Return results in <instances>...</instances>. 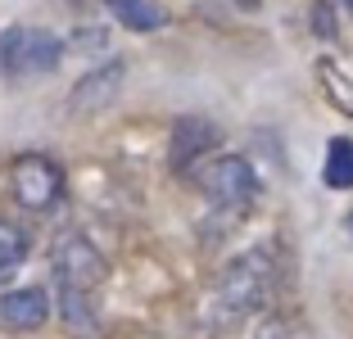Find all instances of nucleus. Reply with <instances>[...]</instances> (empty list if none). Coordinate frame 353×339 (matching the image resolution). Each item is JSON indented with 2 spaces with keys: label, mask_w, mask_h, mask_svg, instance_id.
Returning a JSON list of instances; mask_svg holds the SVG:
<instances>
[{
  "label": "nucleus",
  "mask_w": 353,
  "mask_h": 339,
  "mask_svg": "<svg viewBox=\"0 0 353 339\" xmlns=\"http://www.w3.org/2000/svg\"><path fill=\"white\" fill-rule=\"evenodd\" d=\"M50 263H54V303H59L63 326L77 339H95L100 335V289L109 280L104 254L86 236L68 231L54 240Z\"/></svg>",
  "instance_id": "1"
},
{
  "label": "nucleus",
  "mask_w": 353,
  "mask_h": 339,
  "mask_svg": "<svg viewBox=\"0 0 353 339\" xmlns=\"http://www.w3.org/2000/svg\"><path fill=\"white\" fill-rule=\"evenodd\" d=\"M276 249L272 245H254L240 258H231L222 267L213 298H208V326L213 330H236L240 321H250L254 312H263L276 294Z\"/></svg>",
  "instance_id": "2"
},
{
  "label": "nucleus",
  "mask_w": 353,
  "mask_h": 339,
  "mask_svg": "<svg viewBox=\"0 0 353 339\" xmlns=\"http://www.w3.org/2000/svg\"><path fill=\"white\" fill-rule=\"evenodd\" d=\"M199 181V190L208 195V204H213V213L222 217V222H240V217L250 213L254 204H259V176H254L250 158H240V154H222L213 158L208 154L199 167H190Z\"/></svg>",
  "instance_id": "3"
},
{
  "label": "nucleus",
  "mask_w": 353,
  "mask_h": 339,
  "mask_svg": "<svg viewBox=\"0 0 353 339\" xmlns=\"http://www.w3.org/2000/svg\"><path fill=\"white\" fill-rule=\"evenodd\" d=\"M59 59H63V41L46 28H10L0 37V72H10V77L54 72Z\"/></svg>",
  "instance_id": "4"
},
{
  "label": "nucleus",
  "mask_w": 353,
  "mask_h": 339,
  "mask_svg": "<svg viewBox=\"0 0 353 339\" xmlns=\"http://www.w3.org/2000/svg\"><path fill=\"white\" fill-rule=\"evenodd\" d=\"M10 190L23 208L46 213V208H54L59 195H63V172H59V163L46 158V154H23V158H14V167H10Z\"/></svg>",
  "instance_id": "5"
},
{
  "label": "nucleus",
  "mask_w": 353,
  "mask_h": 339,
  "mask_svg": "<svg viewBox=\"0 0 353 339\" xmlns=\"http://www.w3.org/2000/svg\"><path fill=\"white\" fill-rule=\"evenodd\" d=\"M218 145H222V132L208 123V118H176L172 141H168V163H172V172H190V167H199Z\"/></svg>",
  "instance_id": "6"
},
{
  "label": "nucleus",
  "mask_w": 353,
  "mask_h": 339,
  "mask_svg": "<svg viewBox=\"0 0 353 339\" xmlns=\"http://www.w3.org/2000/svg\"><path fill=\"white\" fill-rule=\"evenodd\" d=\"M123 82H127V63L123 59H109V63H100V68H91L82 82L68 91V113L109 109V104L118 100V91H123Z\"/></svg>",
  "instance_id": "7"
},
{
  "label": "nucleus",
  "mask_w": 353,
  "mask_h": 339,
  "mask_svg": "<svg viewBox=\"0 0 353 339\" xmlns=\"http://www.w3.org/2000/svg\"><path fill=\"white\" fill-rule=\"evenodd\" d=\"M50 317V294L37 285H23V289H5L0 294V326L10 330H37L46 326Z\"/></svg>",
  "instance_id": "8"
},
{
  "label": "nucleus",
  "mask_w": 353,
  "mask_h": 339,
  "mask_svg": "<svg viewBox=\"0 0 353 339\" xmlns=\"http://www.w3.org/2000/svg\"><path fill=\"white\" fill-rule=\"evenodd\" d=\"M109 10H114V19L123 23V28L132 32H159L168 23L163 5H154V0H104Z\"/></svg>",
  "instance_id": "9"
},
{
  "label": "nucleus",
  "mask_w": 353,
  "mask_h": 339,
  "mask_svg": "<svg viewBox=\"0 0 353 339\" xmlns=\"http://www.w3.org/2000/svg\"><path fill=\"white\" fill-rule=\"evenodd\" d=\"M322 181L331 185V190H353V141L349 136H335V141L326 145Z\"/></svg>",
  "instance_id": "10"
},
{
  "label": "nucleus",
  "mask_w": 353,
  "mask_h": 339,
  "mask_svg": "<svg viewBox=\"0 0 353 339\" xmlns=\"http://www.w3.org/2000/svg\"><path fill=\"white\" fill-rule=\"evenodd\" d=\"M28 249H32L28 231H23L19 222H10V217H0V267L19 271V263L28 258Z\"/></svg>",
  "instance_id": "11"
},
{
  "label": "nucleus",
  "mask_w": 353,
  "mask_h": 339,
  "mask_svg": "<svg viewBox=\"0 0 353 339\" xmlns=\"http://www.w3.org/2000/svg\"><path fill=\"white\" fill-rule=\"evenodd\" d=\"M322 77L331 82V100H335V109L353 113V86H349V77H340V72H335V63H322Z\"/></svg>",
  "instance_id": "12"
},
{
  "label": "nucleus",
  "mask_w": 353,
  "mask_h": 339,
  "mask_svg": "<svg viewBox=\"0 0 353 339\" xmlns=\"http://www.w3.org/2000/svg\"><path fill=\"white\" fill-rule=\"evenodd\" d=\"M259 339H303V335H299V326H294L290 317H272L268 326L259 330Z\"/></svg>",
  "instance_id": "13"
},
{
  "label": "nucleus",
  "mask_w": 353,
  "mask_h": 339,
  "mask_svg": "<svg viewBox=\"0 0 353 339\" xmlns=\"http://www.w3.org/2000/svg\"><path fill=\"white\" fill-rule=\"evenodd\" d=\"M335 5H340V10H353V0H335Z\"/></svg>",
  "instance_id": "14"
},
{
  "label": "nucleus",
  "mask_w": 353,
  "mask_h": 339,
  "mask_svg": "<svg viewBox=\"0 0 353 339\" xmlns=\"http://www.w3.org/2000/svg\"><path fill=\"white\" fill-rule=\"evenodd\" d=\"M344 226H349V236H353V213H349V217H344Z\"/></svg>",
  "instance_id": "15"
}]
</instances>
